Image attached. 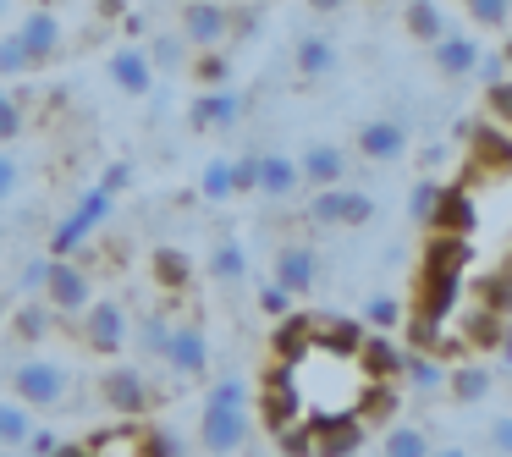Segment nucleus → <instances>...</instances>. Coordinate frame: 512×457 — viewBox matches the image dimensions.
Returning <instances> with one entry per match:
<instances>
[{"instance_id":"f257e3e1","label":"nucleus","mask_w":512,"mask_h":457,"mask_svg":"<svg viewBox=\"0 0 512 457\" xmlns=\"http://www.w3.org/2000/svg\"><path fill=\"white\" fill-rule=\"evenodd\" d=\"M463 270H468V237H435L424 254V276H419V320H413V342L435 347V325L457 309L463 298Z\"/></svg>"},{"instance_id":"f03ea898","label":"nucleus","mask_w":512,"mask_h":457,"mask_svg":"<svg viewBox=\"0 0 512 457\" xmlns=\"http://www.w3.org/2000/svg\"><path fill=\"white\" fill-rule=\"evenodd\" d=\"M199 441L204 452L226 457L248 441V386L237 375L215 380L210 397H204V419H199Z\"/></svg>"},{"instance_id":"7ed1b4c3","label":"nucleus","mask_w":512,"mask_h":457,"mask_svg":"<svg viewBox=\"0 0 512 457\" xmlns=\"http://www.w3.org/2000/svg\"><path fill=\"white\" fill-rule=\"evenodd\" d=\"M72 375L67 364H56V358H23V364L12 369V391L23 408H56L61 397H67Z\"/></svg>"},{"instance_id":"20e7f679","label":"nucleus","mask_w":512,"mask_h":457,"mask_svg":"<svg viewBox=\"0 0 512 457\" xmlns=\"http://www.w3.org/2000/svg\"><path fill=\"white\" fill-rule=\"evenodd\" d=\"M375 215V199L353 188H314L309 199V226H364Z\"/></svg>"},{"instance_id":"39448f33","label":"nucleus","mask_w":512,"mask_h":457,"mask_svg":"<svg viewBox=\"0 0 512 457\" xmlns=\"http://www.w3.org/2000/svg\"><path fill=\"white\" fill-rule=\"evenodd\" d=\"M105 215H111V193H105V188H94L89 199H83L78 210H72L67 221H61L56 232H50V254H56V259H72L83 243H89V232L105 221Z\"/></svg>"},{"instance_id":"423d86ee","label":"nucleus","mask_w":512,"mask_h":457,"mask_svg":"<svg viewBox=\"0 0 512 457\" xmlns=\"http://www.w3.org/2000/svg\"><path fill=\"white\" fill-rule=\"evenodd\" d=\"M127 336H133L127 331V309L116 298H94L89 309H83V342H89L94 353H105V358L122 353Z\"/></svg>"},{"instance_id":"0eeeda50","label":"nucleus","mask_w":512,"mask_h":457,"mask_svg":"<svg viewBox=\"0 0 512 457\" xmlns=\"http://www.w3.org/2000/svg\"><path fill=\"white\" fill-rule=\"evenodd\" d=\"M45 303L61 314H83L94 303V281L83 276L72 259H50L45 265Z\"/></svg>"},{"instance_id":"6e6552de","label":"nucleus","mask_w":512,"mask_h":457,"mask_svg":"<svg viewBox=\"0 0 512 457\" xmlns=\"http://www.w3.org/2000/svg\"><path fill=\"white\" fill-rule=\"evenodd\" d=\"M177 34H182V45L215 50L226 34H232V12H226V6H215V0H193V6H182Z\"/></svg>"},{"instance_id":"1a4fd4ad","label":"nucleus","mask_w":512,"mask_h":457,"mask_svg":"<svg viewBox=\"0 0 512 457\" xmlns=\"http://www.w3.org/2000/svg\"><path fill=\"white\" fill-rule=\"evenodd\" d=\"M309 435H314V452L309 457H353L358 446H364V424H358V413L309 419Z\"/></svg>"},{"instance_id":"9d476101","label":"nucleus","mask_w":512,"mask_h":457,"mask_svg":"<svg viewBox=\"0 0 512 457\" xmlns=\"http://www.w3.org/2000/svg\"><path fill=\"white\" fill-rule=\"evenodd\" d=\"M166 364H171V375H182V380H199L204 369H210V342H204V331L193 320H182V325H171V347H166Z\"/></svg>"},{"instance_id":"9b49d317","label":"nucleus","mask_w":512,"mask_h":457,"mask_svg":"<svg viewBox=\"0 0 512 457\" xmlns=\"http://www.w3.org/2000/svg\"><path fill=\"white\" fill-rule=\"evenodd\" d=\"M17 45L28 50V61H34V67L56 61V50H61V17L56 12H28L23 23H17Z\"/></svg>"},{"instance_id":"f8f14e48","label":"nucleus","mask_w":512,"mask_h":457,"mask_svg":"<svg viewBox=\"0 0 512 457\" xmlns=\"http://www.w3.org/2000/svg\"><path fill=\"white\" fill-rule=\"evenodd\" d=\"M105 72H111V83L122 94H133V100H144L149 83H155V67H149V50L144 45H122L111 61H105Z\"/></svg>"},{"instance_id":"ddd939ff","label":"nucleus","mask_w":512,"mask_h":457,"mask_svg":"<svg viewBox=\"0 0 512 457\" xmlns=\"http://www.w3.org/2000/svg\"><path fill=\"white\" fill-rule=\"evenodd\" d=\"M314 276H320V259H314V248H303V243H287L276 254V287L281 292H314Z\"/></svg>"},{"instance_id":"4468645a","label":"nucleus","mask_w":512,"mask_h":457,"mask_svg":"<svg viewBox=\"0 0 512 457\" xmlns=\"http://www.w3.org/2000/svg\"><path fill=\"white\" fill-rule=\"evenodd\" d=\"M100 397L111 402L116 413H144L149 408V386H144V375L138 369H105L100 375Z\"/></svg>"},{"instance_id":"2eb2a0df","label":"nucleus","mask_w":512,"mask_h":457,"mask_svg":"<svg viewBox=\"0 0 512 457\" xmlns=\"http://www.w3.org/2000/svg\"><path fill=\"white\" fill-rule=\"evenodd\" d=\"M402 149H408V127L391 122V116L358 127V155H364V160H397Z\"/></svg>"},{"instance_id":"dca6fc26","label":"nucleus","mask_w":512,"mask_h":457,"mask_svg":"<svg viewBox=\"0 0 512 457\" xmlns=\"http://www.w3.org/2000/svg\"><path fill=\"white\" fill-rule=\"evenodd\" d=\"M237 116H243V100H237L232 89H210L188 111V122L199 127V133H226V127H237Z\"/></svg>"},{"instance_id":"f3484780","label":"nucleus","mask_w":512,"mask_h":457,"mask_svg":"<svg viewBox=\"0 0 512 457\" xmlns=\"http://www.w3.org/2000/svg\"><path fill=\"white\" fill-rule=\"evenodd\" d=\"M298 171H303V182H314V188H342L347 155L336 144H309V149H303V160H298Z\"/></svg>"},{"instance_id":"a211bd4d","label":"nucleus","mask_w":512,"mask_h":457,"mask_svg":"<svg viewBox=\"0 0 512 457\" xmlns=\"http://www.w3.org/2000/svg\"><path fill=\"white\" fill-rule=\"evenodd\" d=\"M430 226H435L441 237H468V232H474V199H468L463 188H441Z\"/></svg>"},{"instance_id":"6ab92c4d","label":"nucleus","mask_w":512,"mask_h":457,"mask_svg":"<svg viewBox=\"0 0 512 457\" xmlns=\"http://www.w3.org/2000/svg\"><path fill=\"white\" fill-rule=\"evenodd\" d=\"M303 188V171H298V160H287V155H259V193L265 199H292V193Z\"/></svg>"},{"instance_id":"aec40b11","label":"nucleus","mask_w":512,"mask_h":457,"mask_svg":"<svg viewBox=\"0 0 512 457\" xmlns=\"http://www.w3.org/2000/svg\"><path fill=\"white\" fill-rule=\"evenodd\" d=\"M474 171L512 177V138L496 133V127H474Z\"/></svg>"},{"instance_id":"412c9836","label":"nucleus","mask_w":512,"mask_h":457,"mask_svg":"<svg viewBox=\"0 0 512 457\" xmlns=\"http://www.w3.org/2000/svg\"><path fill=\"white\" fill-rule=\"evenodd\" d=\"M435 67H441L446 78H468V72L479 67V45L468 34H446L441 45H435Z\"/></svg>"},{"instance_id":"4be33fe9","label":"nucleus","mask_w":512,"mask_h":457,"mask_svg":"<svg viewBox=\"0 0 512 457\" xmlns=\"http://www.w3.org/2000/svg\"><path fill=\"white\" fill-rule=\"evenodd\" d=\"M402 23H408V34L424 39V45H441L446 39V17H441L435 0H408V17H402Z\"/></svg>"},{"instance_id":"5701e85b","label":"nucleus","mask_w":512,"mask_h":457,"mask_svg":"<svg viewBox=\"0 0 512 457\" xmlns=\"http://www.w3.org/2000/svg\"><path fill=\"white\" fill-rule=\"evenodd\" d=\"M28 435H34L28 408H23V402H6V397H0V446H6V452H23Z\"/></svg>"},{"instance_id":"b1692460","label":"nucleus","mask_w":512,"mask_h":457,"mask_svg":"<svg viewBox=\"0 0 512 457\" xmlns=\"http://www.w3.org/2000/svg\"><path fill=\"white\" fill-rule=\"evenodd\" d=\"M468 347H490V353H496L501 347V336H507V314H496V309H485V303H479L474 314H468Z\"/></svg>"},{"instance_id":"393cba45","label":"nucleus","mask_w":512,"mask_h":457,"mask_svg":"<svg viewBox=\"0 0 512 457\" xmlns=\"http://www.w3.org/2000/svg\"><path fill=\"white\" fill-rule=\"evenodd\" d=\"M298 72L303 78H325V72H336V45L331 39H320V34H309L298 45Z\"/></svg>"},{"instance_id":"a878e982","label":"nucleus","mask_w":512,"mask_h":457,"mask_svg":"<svg viewBox=\"0 0 512 457\" xmlns=\"http://www.w3.org/2000/svg\"><path fill=\"white\" fill-rule=\"evenodd\" d=\"M446 380H452V397H457V402H479V397H490V369H479V364L446 369Z\"/></svg>"},{"instance_id":"bb28decb","label":"nucleus","mask_w":512,"mask_h":457,"mask_svg":"<svg viewBox=\"0 0 512 457\" xmlns=\"http://www.w3.org/2000/svg\"><path fill=\"white\" fill-rule=\"evenodd\" d=\"M199 193H204L210 204H221V199H237L232 160H210V166H204V177H199Z\"/></svg>"},{"instance_id":"cd10ccee","label":"nucleus","mask_w":512,"mask_h":457,"mask_svg":"<svg viewBox=\"0 0 512 457\" xmlns=\"http://www.w3.org/2000/svg\"><path fill=\"white\" fill-rule=\"evenodd\" d=\"M166 347H171V320L166 314H144V320H138V353L166 358Z\"/></svg>"},{"instance_id":"c85d7f7f","label":"nucleus","mask_w":512,"mask_h":457,"mask_svg":"<svg viewBox=\"0 0 512 457\" xmlns=\"http://www.w3.org/2000/svg\"><path fill=\"white\" fill-rule=\"evenodd\" d=\"M358 369H369V375H397L402 369V353L391 342H358Z\"/></svg>"},{"instance_id":"c756f323","label":"nucleus","mask_w":512,"mask_h":457,"mask_svg":"<svg viewBox=\"0 0 512 457\" xmlns=\"http://www.w3.org/2000/svg\"><path fill=\"white\" fill-rule=\"evenodd\" d=\"M380 457H430V435H424L419 424H397V430L386 435V452Z\"/></svg>"},{"instance_id":"7c9ffc66","label":"nucleus","mask_w":512,"mask_h":457,"mask_svg":"<svg viewBox=\"0 0 512 457\" xmlns=\"http://www.w3.org/2000/svg\"><path fill=\"white\" fill-rule=\"evenodd\" d=\"M210 270H215V281H243V276H248V254H243V243H232V237H226V243L215 248Z\"/></svg>"},{"instance_id":"2f4dec72","label":"nucleus","mask_w":512,"mask_h":457,"mask_svg":"<svg viewBox=\"0 0 512 457\" xmlns=\"http://www.w3.org/2000/svg\"><path fill=\"white\" fill-rule=\"evenodd\" d=\"M402 375H408V386H419V391H435L446 380V369L435 364V358H424V353H402Z\"/></svg>"},{"instance_id":"473e14b6","label":"nucleus","mask_w":512,"mask_h":457,"mask_svg":"<svg viewBox=\"0 0 512 457\" xmlns=\"http://www.w3.org/2000/svg\"><path fill=\"white\" fill-rule=\"evenodd\" d=\"M188 61V45H182V34L171 28V34H160L155 45H149V67H182Z\"/></svg>"},{"instance_id":"72a5a7b5","label":"nucleus","mask_w":512,"mask_h":457,"mask_svg":"<svg viewBox=\"0 0 512 457\" xmlns=\"http://www.w3.org/2000/svg\"><path fill=\"white\" fill-rule=\"evenodd\" d=\"M17 72H34V61H28V50L17 45V34L0 39V78H17Z\"/></svg>"},{"instance_id":"f704fd0d","label":"nucleus","mask_w":512,"mask_h":457,"mask_svg":"<svg viewBox=\"0 0 512 457\" xmlns=\"http://www.w3.org/2000/svg\"><path fill=\"white\" fill-rule=\"evenodd\" d=\"M45 331H50V309L45 303H28V309L17 314V336H23V342H39Z\"/></svg>"},{"instance_id":"c9c22d12","label":"nucleus","mask_w":512,"mask_h":457,"mask_svg":"<svg viewBox=\"0 0 512 457\" xmlns=\"http://www.w3.org/2000/svg\"><path fill=\"white\" fill-rule=\"evenodd\" d=\"M193 72H199V78H204V83H215V89H221V83H226V78H232V61H226V56H221V50H204V56H199V61H193Z\"/></svg>"},{"instance_id":"e433bc0d","label":"nucleus","mask_w":512,"mask_h":457,"mask_svg":"<svg viewBox=\"0 0 512 457\" xmlns=\"http://www.w3.org/2000/svg\"><path fill=\"white\" fill-rule=\"evenodd\" d=\"M468 12H474V23L501 28V23L512 17V0H468Z\"/></svg>"},{"instance_id":"4c0bfd02","label":"nucleus","mask_w":512,"mask_h":457,"mask_svg":"<svg viewBox=\"0 0 512 457\" xmlns=\"http://www.w3.org/2000/svg\"><path fill=\"white\" fill-rule=\"evenodd\" d=\"M435 199H441V188H435V182H419V188H413V199H408L413 221H424V226H430V215H435Z\"/></svg>"},{"instance_id":"58836bf2","label":"nucleus","mask_w":512,"mask_h":457,"mask_svg":"<svg viewBox=\"0 0 512 457\" xmlns=\"http://www.w3.org/2000/svg\"><path fill=\"white\" fill-rule=\"evenodd\" d=\"M232 177H237V193H259V155H237Z\"/></svg>"},{"instance_id":"ea45409f","label":"nucleus","mask_w":512,"mask_h":457,"mask_svg":"<svg viewBox=\"0 0 512 457\" xmlns=\"http://www.w3.org/2000/svg\"><path fill=\"white\" fill-rule=\"evenodd\" d=\"M259 309H265V314H287L292 309V292H281L276 281H265V287H259Z\"/></svg>"},{"instance_id":"a19ab883","label":"nucleus","mask_w":512,"mask_h":457,"mask_svg":"<svg viewBox=\"0 0 512 457\" xmlns=\"http://www.w3.org/2000/svg\"><path fill=\"white\" fill-rule=\"evenodd\" d=\"M397 320H402L397 298H375V303H369V325H380V331H391Z\"/></svg>"},{"instance_id":"79ce46f5","label":"nucleus","mask_w":512,"mask_h":457,"mask_svg":"<svg viewBox=\"0 0 512 457\" xmlns=\"http://www.w3.org/2000/svg\"><path fill=\"white\" fill-rule=\"evenodd\" d=\"M17 133H23V111H17V100H0V144Z\"/></svg>"},{"instance_id":"37998d69","label":"nucleus","mask_w":512,"mask_h":457,"mask_svg":"<svg viewBox=\"0 0 512 457\" xmlns=\"http://www.w3.org/2000/svg\"><path fill=\"white\" fill-rule=\"evenodd\" d=\"M490 446H496L501 457H512V413H501V419H490Z\"/></svg>"},{"instance_id":"c03bdc74","label":"nucleus","mask_w":512,"mask_h":457,"mask_svg":"<svg viewBox=\"0 0 512 457\" xmlns=\"http://www.w3.org/2000/svg\"><path fill=\"white\" fill-rule=\"evenodd\" d=\"M28 452H34V457H56L61 452V435L56 430H34V435H28Z\"/></svg>"},{"instance_id":"a18cd8bd","label":"nucleus","mask_w":512,"mask_h":457,"mask_svg":"<svg viewBox=\"0 0 512 457\" xmlns=\"http://www.w3.org/2000/svg\"><path fill=\"white\" fill-rule=\"evenodd\" d=\"M12 193H17V160L6 155V149H0V204L12 199Z\"/></svg>"},{"instance_id":"49530a36","label":"nucleus","mask_w":512,"mask_h":457,"mask_svg":"<svg viewBox=\"0 0 512 457\" xmlns=\"http://www.w3.org/2000/svg\"><path fill=\"white\" fill-rule=\"evenodd\" d=\"M155 265H160V276H166L171 287H177V281H188V259H177V254H160Z\"/></svg>"},{"instance_id":"de8ad7c7","label":"nucleus","mask_w":512,"mask_h":457,"mask_svg":"<svg viewBox=\"0 0 512 457\" xmlns=\"http://www.w3.org/2000/svg\"><path fill=\"white\" fill-rule=\"evenodd\" d=\"M490 111L507 116V122H512V83H507V78H501L496 89H490Z\"/></svg>"},{"instance_id":"09e8293b","label":"nucleus","mask_w":512,"mask_h":457,"mask_svg":"<svg viewBox=\"0 0 512 457\" xmlns=\"http://www.w3.org/2000/svg\"><path fill=\"white\" fill-rule=\"evenodd\" d=\"M127 182H133V171H127V166H111V171H105V182H100V188H105V193H122Z\"/></svg>"},{"instance_id":"8fccbe9b","label":"nucleus","mask_w":512,"mask_h":457,"mask_svg":"<svg viewBox=\"0 0 512 457\" xmlns=\"http://www.w3.org/2000/svg\"><path fill=\"white\" fill-rule=\"evenodd\" d=\"M479 72H485V83H490V89H496V83H501V56H479Z\"/></svg>"},{"instance_id":"3c124183","label":"nucleus","mask_w":512,"mask_h":457,"mask_svg":"<svg viewBox=\"0 0 512 457\" xmlns=\"http://www.w3.org/2000/svg\"><path fill=\"white\" fill-rule=\"evenodd\" d=\"M342 6H347V0H309L314 17H331V12H342Z\"/></svg>"},{"instance_id":"603ef678","label":"nucleus","mask_w":512,"mask_h":457,"mask_svg":"<svg viewBox=\"0 0 512 457\" xmlns=\"http://www.w3.org/2000/svg\"><path fill=\"white\" fill-rule=\"evenodd\" d=\"M430 457H468L463 446H441V452H430Z\"/></svg>"},{"instance_id":"864d4df0","label":"nucleus","mask_w":512,"mask_h":457,"mask_svg":"<svg viewBox=\"0 0 512 457\" xmlns=\"http://www.w3.org/2000/svg\"><path fill=\"white\" fill-rule=\"evenodd\" d=\"M501 353H507V364H512V325H507V336H501Z\"/></svg>"},{"instance_id":"5fc2aeb1","label":"nucleus","mask_w":512,"mask_h":457,"mask_svg":"<svg viewBox=\"0 0 512 457\" xmlns=\"http://www.w3.org/2000/svg\"><path fill=\"white\" fill-rule=\"evenodd\" d=\"M0 243H6V215H0Z\"/></svg>"},{"instance_id":"6e6d98bb","label":"nucleus","mask_w":512,"mask_h":457,"mask_svg":"<svg viewBox=\"0 0 512 457\" xmlns=\"http://www.w3.org/2000/svg\"><path fill=\"white\" fill-rule=\"evenodd\" d=\"M501 61H512V39H507V56H501Z\"/></svg>"},{"instance_id":"4d7b16f0","label":"nucleus","mask_w":512,"mask_h":457,"mask_svg":"<svg viewBox=\"0 0 512 457\" xmlns=\"http://www.w3.org/2000/svg\"><path fill=\"white\" fill-rule=\"evenodd\" d=\"M0 397H6V375H0Z\"/></svg>"},{"instance_id":"13d9d810","label":"nucleus","mask_w":512,"mask_h":457,"mask_svg":"<svg viewBox=\"0 0 512 457\" xmlns=\"http://www.w3.org/2000/svg\"><path fill=\"white\" fill-rule=\"evenodd\" d=\"M0 320H6V303H0Z\"/></svg>"},{"instance_id":"bf43d9fd","label":"nucleus","mask_w":512,"mask_h":457,"mask_svg":"<svg viewBox=\"0 0 512 457\" xmlns=\"http://www.w3.org/2000/svg\"><path fill=\"white\" fill-rule=\"evenodd\" d=\"M0 17H6V0H0Z\"/></svg>"},{"instance_id":"052dcab7","label":"nucleus","mask_w":512,"mask_h":457,"mask_svg":"<svg viewBox=\"0 0 512 457\" xmlns=\"http://www.w3.org/2000/svg\"><path fill=\"white\" fill-rule=\"evenodd\" d=\"M0 457H17V452H0Z\"/></svg>"},{"instance_id":"680f3d73","label":"nucleus","mask_w":512,"mask_h":457,"mask_svg":"<svg viewBox=\"0 0 512 457\" xmlns=\"http://www.w3.org/2000/svg\"><path fill=\"white\" fill-rule=\"evenodd\" d=\"M0 100H6V89H0Z\"/></svg>"},{"instance_id":"e2e57ef3","label":"nucleus","mask_w":512,"mask_h":457,"mask_svg":"<svg viewBox=\"0 0 512 457\" xmlns=\"http://www.w3.org/2000/svg\"><path fill=\"white\" fill-rule=\"evenodd\" d=\"M507 314H512V303H507Z\"/></svg>"}]
</instances>
